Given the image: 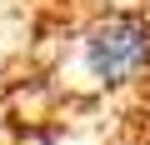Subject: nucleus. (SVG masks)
<instances>
[{"mask_svg":"<svg viewBox=\"0 0 150 145\" xmlns=\"http://www.w3.org/2000/svg\"><path fill=\"white\" fill-rule=\"evenodd\" d=\"M75 65L100 90H120L150 75V15L145 10H100L75 35Z\"/></svg>","mask_w":150,"mask_h":145,"instance_id":"f257e3e1","label":"nucleus"},{"mask_svg":"<svg viewBox=\"0 0 150 145\" xmlns=\"http://www.w3.org/2000/svg\"><path fill=\"white\" fill-rule=\"evenodd\" d=\"M85 5H95V10H125L130 0H85Z\"/></svg>","mask_w":150,"mask_h":145,"instance_id":"f03ea898","label":"nucleus"}]
</instances>
